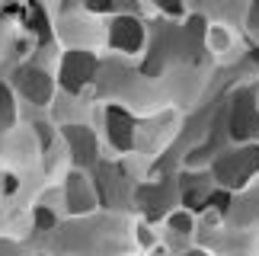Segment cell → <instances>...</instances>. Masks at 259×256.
<instances>
[{
	"mask_svg": "<svg viewBox=\"0 0 259 256\" xmlns=\"http://www.w3.org/2000/svg\"><path fill=\"white\" fill-rule=\"evenodd\" d=\"M87 7H90V10H103V13H109V10H112V0H90Z\"/></svg>",
	"mask_w": 259,
	"mask_h": 256,
	"instance_id": "cell-2",
	"label": "cell"
},
{
	"mask_svg": "<svg viewBox=\"0 0 259 256\" xmlns=\"http://www.w3.org/2000/svg\"><path fill=\"white\" fill-rule=\"evenodd\" d=\"M4 26H7V23H4V13H0V29H4Z\"/></svg>",
	"mask_w": 259,
	"mask_h": 256,
	"instance_id": "cell-3",
	"label": "cell"
},
{
	"mask_svg": "<svg viewBox=\"0 0 259 256\" xmlns=\"http://www.w3.org/2000/svg\"><path fill=\"white\" fill-rule=\"evenodd\" d=\"M16 186H19V183H16V176H13V173H7V176H4V195L16 192Z\"/></svg>",
	"mask_w": 259,
	"mask_h": 256,
	"instance_id": "cell-1",
	"label": "cell"
}]
</instances>
